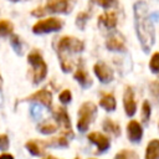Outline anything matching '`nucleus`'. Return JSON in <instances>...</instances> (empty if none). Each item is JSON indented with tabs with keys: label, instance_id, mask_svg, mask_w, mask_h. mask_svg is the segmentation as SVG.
<instances>
[{
	"label": "nucleus",
	"instance_id": "c9c22d12",
	"mask_svg": "<svg viewBox=\"0 0 159 159\" xmlns=\"http://www.w3.org/2000/svg\"><path fill=\"white\" fill-rule=\"evenodd\" d=\"M76 159H78V158H76Z\"/></svg>",
	"mask_w": 159,
	"mask_h": 159
},
{
	"label": "nucleus",
	"instance_id": "2eb2a0df",
	"mask_svg": "<svg viewBox=\"0 0 159 159\" xmlns=\"http://www.w3.org/2000/svg\"><path fill=\"white\" fill-rule=\"evenodd\" d=\"M145 159H159V139H153L147 145Z\"/></svg>",
	"mask_w": 159,
	"mask_h": 159
},
{
	"label": "nucleus",
	"instance_id": "9d476101",
	"mask_svg": "<svg viewBox=\"0 0 159 159\" xmlns=\"http://www.w3.org/2000/svg\"><path fill=\"white\" fill-rule=\"evenodd\" d=\"M127 133H128V138L130 142H139L142 135H143V129L142 125L137 122V120H130L127 125Z\"/></svg>",
	"mask_w": 159,
	"mask_h": 159
},
{
	"label": "nucleus",
	"instance_id": "f257e3e1",
	"mask_svg": "<svg viewBox=\"0 0 159 159\" xmlns=\"http://www.w3.org/2000/svg\"><path fill=\"white\" fill-rule=\"evenodd\" d=\"M134 12V26L138 40L144 52H149L155 41V31L152 19L148 14V5L145 1L139 0L133 5Z\"/></svg>",
	"mask_w": 159,
	"mask_h": 159
},
{
	"label": "nucleus",
	"instance_id": "c756f323",
	"mask_svg": "<svg viewBox=\"0 0 159 159\" xmlns=\"http://www.w3.org/2000/svg\"><path fill=\"white\" fill-rule=\"evenodd\" d=\"M9 145V139L5 134H1L0 135V149H6Z\"/></svg>",
	"mask_w": 159,
	"mask_h": 159
},
{
	"label": "nucleus",
	"instance_id": "72a5a7b5",
	"mask_svg": "<svg viewBox=\"0 0 159 159\" xmlns=\"http://www.w3.org/2000/svg\"><path fill=\"white\" fill-rule=\"evenodd\" d=\"M11 1H19V0H11Z\"/></svg>",
	"mask_w": 159,
	"mask_h": 159
},
{
	"label": "nucleus",
	"instance_id": "a878e982",
	"mask_svg": "<svg viewBox=\"0 0 159 159\" xmlns=\"http://www.w3.org/2000/svg\"><path fill=\"white\" fill-rule=\"evenodd\" d=\"M150 92L154 98L159 99V80H155L150 83Z\"/></svg>",
	"mask_w": 159,
	"mask_h": 159
},
{
	"label": "nucleus",
	"instance_id": "dca6fc26",
	"mask_svg": "<svg viewBox=\"0 0 159 159\" xmlns=\"http://www.w3.org/2000/svg\"><path fill=\"white\" fill-rule=\"evenodd\" d=\"M75 78L78 81V83H80L83 88H87V87H89V86L92 84L91 77L88 76V73H87L82 67H80V68L75 72Z\"/></svg>",
	"mask_w": 159,
	"mask_h": 159
},
{
	"label": "nucleus",
	"instance_id": "f3484780",
	"mask_svg": "<svg viewBox=\"0 0 159 159\" xmlns=\"http://www.w3.org/2000/svg\"><path fill=\"white\" fill-rule=\"evenodd\" d=\"M99 106L102 108H104L106 111H114L116 109V99L112 94H104L99 101Z\"/></svg>",
	"mask_w": 159,
	"mask_h": 159
},
{
	"label": "nucleus",
	"instance_id": "412c9836",
	"mask_svg": "<svg viewBox=\"0 0 159 159\" xmlns=\"http://www.w3.org/2000/svg\"><path fill=\"white\" fill-rule=\"evenodd\" d=\"M26 148H27L29 152H30L31 154H34V155H41V154H42V150H41L40 145H39V143L35 142V140L27 142V143H26Z\"/></svg>",
	"mask_w": 159,
	"mask_h": 159
},
{
	"label": "nucleus",
	"instance_id": "0eeeda50",
	"mask_svg": "<svg viewBox=\"0 0 159 159\" xmlns=\"http://www.w3.org/2000/svg\"><path fill=\"white\" fill-rule=\"evenodd\" d=\"M93 70H94V73L99 78L101 82L108 83V82H111L113 80V72H112V70L104 62H97L94 65Z\"/></svg>",
	"mask_w": 159,
	"mask_h": 159
},
{
	"label": "nucleus",
	"instance_id": "a211bd4d",
	"mask_svg": "<svg viewBox=\"0 0 159 159\" xmlns=\"http://www.w3.org/2000/svg\"><path fill=\"white\" fill-rule=\"evenodd\" d=\"M103 129L107 130V132H109V133H112L113 135H119L120 134L119 125L116 122H113L112 119H106L103 122Z\"/></svg>",
	"mask_w": 159,
	"mask_h": 159
},
{
	"label": "nucleus",
	"instance_id": "1a4fd4ad",
	"mask_svg": "<svg viewBox=\"0 0 159 159\" xmlns=\"http://www.w3.org/2000/svg\"><path fill=\"white\" fill-rule=\"evenodd\" d=\"M56 119L60 123V127L62 129V132L67 135H72V130H71V122L68 118L67 112L65 111V108H58L56 112Z\"/></svg>",
	"mask_w": 159,
	"mask_h": 159
},
{
	"label": "nucleus",
	"instance_id": "aec40b11",
	"mask_svg": "<svg viewBox=\"0 0 159 159\" xmlns=\"http://www.w3.org/2000/svg\"><path fill=\"white\" fill-rule=\"evenodd\" d=\"M14 26L10 21L7 20H1L0 21V36H7L10 34H12Z\"/></svg>",
	"mask_w": 159,
	"mask_h": 159
},
{
	"label": "nucleus",
	"instance_id": "393cba45",
	"mask_svg": "<svg viewBox=\"0 0 159 159\" xmlns=\"http://www.w3.org/2000/svg\"><path fill=\"white\" fill-rule=\"evenodd\" d=\"M87 19H88V15H87L86 12L78 14V16H77V19H76L77 26H78L80 29H83V27H84V24H86V21H87Z\"/></svg>",
	"mask_w": 159,
	"mask_h": 159
},
{
	"label": "nucleus",
	"instance_id": "f8f14e48",
	"mask_svg": "<svg viewBox=\"0 0 159 159\" xmlns=\"http://www.w3.org/2000/svg\"><path fill=\"white\" fill-rule=\"evenodd\" d=\"M106 46L109 51H122V52L125 51L124 41L118 34H114V35L109 36L106 41Z\"/></svg>",
	"mask_w": 159,
	"mask_h": 159
},
{
	"label": "nucleus",
	"instance_id": "9b49d317",
	"mask_svg": "<svg viewBox=\"0 0 159 159\" xmlns=\"http://www.w3.org/2000/svg\"><path fill=\"white\" fill-rule=\"evenodd\" d=\"M88 139H89V142H92L93 144L97 145L99 152H104V150H107L109 148V139L106 135H103V134H101L98 132L91 133L88 135Z\"/></svg>",
	"mask_w": 159,
	"mask_h": 159
},
{
	"label": "nucleus",
	"instance_id": "423d86ee",
	"mask_svg": "<svg viewBox=\"0 0 159 159\" xmlns=\"http://www.w3.org/2000/svg\"><path fill=\"white\" fill-rule=\"evenodd\" d=\"M63 26V21L57 17H47L43 20L37 21L32 26V31L35 34H47V32H55L61 30Z\"/></svg>",
	"mask_w": 159,
	"mask_h": 159
},
{
	"label": "nucleus",
	"instance_id": "4468645a",
	"mask_svg": "<svg viewBox=\"0 0 159 159\" xmlns=\"http://www.w3.org/2000/svg\"><path fill=\"white\" fill-rule=\"evenodd\" d=\"M29 99L39 101V102H41L43 106L48 107V106H51L52 96H51V93H50L47 89H40V91H37L36 93H34L32 96H30V97H29Z\"/></svg>",
	"mask_w": 159,
	"mask_h": 159
},
{
	"label": "nucleus",
	"instance_id": "6ab92c4d",
	"mask_svg": "<svg viewBox=\"0 0 159 159\" xmlns=\"http://www.w3.org/2000/svg\"><path fill=\"white\" fill-rule=\"evenodd\" d=\"M114 159H139V155L133 150L123 149V150H120L116 154Z\"/></svg>",
	"mask_w": 159,
	"mask_h": 159
},
{
	"label": "nucleus",
	"instance_id": "4be33fe9",
	"mask_svg": "<svg viewBox=\"0 0 159 159\" xmlns=\"http://www.w3.org/2000/svg\"><path fill=\"white\" fill-rule=\"evenodd\" d=\"M149 67L152 70V72L154 73H159V52L153 53L150 62H149Z\"/></svg>",
	"mask_w": 159,
	"mask_h": 159
},
{
	"label": "nucleus",
	"instance_id": "bb28decb",
	"mask_svg": "<svg viewBox=\"0 0 159 159\" xmlns=\"http://www.w3.org/2000/svg\"><path fill=\"white\" fill-rule=\"evenodd\" d=\"M11 43H12V47L16 50V52H17V53H21V48H22V45H21V41H20L19 36L14 35V36L11 37Z\"/></svg>",
	"mask_w": 159,
	"mask_h": 159
},
{
	"label": "nucleus",
	"instance_id": "2f4dec72",
	"mask_svg": "<svg viewBox=\"0 0 159 159\" xmlns=\"http://www.w3.org/2000/svg\"><path fill=\"white\" fill-rule=\"evenodd\" d=\"M0 159H14V158L10 154H2V155H0Z\"/></svg>",
	"mask_w": 159,
	"mask_h": 159
},
{
	"label": "nucleus",
	"instance_id": "473e14b6",
	"mask_svg": "<svg viewBox=\"0 0 159 159\" xmlns=\"http://www.w3.org/2000/svg\"><path fill=\"white\" fill-rule=\"evenodd\" d=\"M45 159H57V158H53V157H47V158H45Z\"/></svg>",
	"mask_w": 159,
	"mask_h": 159
},
{
	"label": "nucleus",
	"instance_id": "b1692460",
	"mask_svg": "<svg viewBox=\"0 0 159 159\" xmlns=\"http://www.w3.org/2000/svg\"><path fill=\"white\" fill-rule=\"evenodd\" d=\"M39 130L41 133H45V134H50V133H53L56 130V127L53 124H50V123H45V124H41L39 127Z\"/></svg>",
	"mask_w": 159,
	"mask_h": 159
},
{
	"label": "nucleus",
	"instance_id": "ddd939ff",
	"mask_svg": "<svg viewBox=\"0 0 159 159\" xmlns=\"http://www.w3.org/2000/svg\"><path fill=\"white\" fill-rule=\"evenodd\" d=\"M117 15L116 12H104L98 17V22L102 24L107 29H113L117 25Z\"/></svg>",
	"mask_w": 159,
	"mask_h": 159
},
{
	"label": "nucleus",
	"instance_id": "cd10ccee",
	"mask_svg": "<svg viewBox=\"0 0 159 159\" xmlns=\"http://www.w3.org/2000/svg\"><path fill=\"white\" fill-rule=\"evenodd\" d=\"M71 98H72V94H71V92L68 89H65V91H62L60 93V101L62 103H68L71 101Z\"/></svg>",
	"mask_w": 159,
	"mask_h": 159
},
{
	"label": "nucleus",
	"instance_id": "7ed1b4c3",
	"mask_svg": "<svg viewBox=\"0 0 159 159\" xmlns=\"http://www.w3.org/2000/svg\"><path fill=\"white\" fill-rule=\"evenodd\" d=\"M73 7V0H48L43 7H37L32 10L34 16H42L47 12L50 14H68Z\"/></svg>",
	"mask_w": 159,
	"mask_h": 159
},
{
	"label": "nucleus",
	"instance_id": "c85d7f7f",
	"mask_svg": "<svg viewBox=\"0 0 159 159\" xmlns=\"http://www.w3.org/2000/svg\"><path fill=\"white\" fill-rule=\"evenodd\" d=\"M92 1L96 2V4H98L99 6H102V7H104V9L112 6V4L114 2V0H92Z\"/></svg>",
	"mask_w": 159,
	"mask_h": 159
},
{
	"label": "nucleus",
	"instance_id": "7c9ffc66",
	"mask_svg": "<svg viewBox=\"0 0 159 159\" xmlns=\"http://www.w3.org/2000/svg\"><path fill=\"white\" fill-rule=\"evenodd\" d=\"M32 113H34L35 117H40V116H41V108L37 107V106H35V107L32 108Z\"/></svg>",
	"mask_w": 159,
	"mask_h": 159
},
{
	"label": "nucleus",
	"instance_id": "e433bc0d",
	"mask_svg": "<svg viewBox=\"0 0 159 159\" xmlns=\"http://www.w3.org/2000/svg\"><path fill=\"white\" fill-rule=\"evenodd\" d=\"M158 127H159V124H158Z\"/></svg>",
	"mask_w": 159,
	"mask_h": 159
},
{
	"label": "nucleus",
	"instance_id": "6e6552de",
	"mask_svg": "<svg viewBox=\"0 0 159 159\" xmlns=\"http://www.w3.org/2000/svg\"><path fill=\"white\" fill-rule=\"evenodd\" d=\"M123 104H124V109H125L127 116H129V117L134 116V113L137 111V104H135L134 94H133V91H132L130 87H127L125 91H124V94H123Z\"/></svg>",
	"mask_w": 159,
	"mask_h": 159
},
{
	"label": "nucleus",
	"instance_id": "5701e85b",
	"mask_svg": "<svg viewBox=\"0 0 159 159\" xmlns=\"http://www.w3.org/2000/svg\"><path fill=\"white\" fill-rule=\"evenodd\" d=\"M150 118V104L149 102H143V106H142V120L144 123H148Z\"/></svg>",
	"mask_w": 159,
	"mask_h": 159
},
{
	"label": "nucleus",
	"instance_id": "f03ea898",
	"mask_svg": "<svg viewBox=\"0 0 159 159\" xmlns=\"http://www.w3.org/2000/svg\"><path fill=\"white\" fill-rule=\"evenodd\" d=\"M83 42L76 37L72 36H65L62 37L57 43V52L61 60V67L65 72H68L72 70V61L71 56L73 53H78L83 50Z\"/></svg>",
	"mask_w": 159,
	"mask_h": 159
},
{
	"label": "nucleus",
	"instance_id": "20e7f679",
	"mask_svg": "<svg viewBox=\"0 0 159 159\" xmlns=\"http://www.w3.org/2000/svg\"><path fill=\"white\" fill-rule=\"evenodd\" d=\"M27 60L30 62V65L32 66V72H34V82L39 83L41 82L46 73H47V66L42 58V56L40 55V52L37 51H32L29 56H27Z\"/></svg>",
	"mask_w": 159,
	"mask_h": 159
},
{
	"label": "nucleus",
	"instance_id": "f704fd0d",
	"mask_svg": "<svg viewBox=\"0 0 159 159\" xmlns=\"http://www.w3.org/2000/svg\"><path fill=\"white\" fill-rule=\"evenodd\" d=\"M0 84H1V78H0Z\"/></svg>",
	"mask_w": 159,
	"mask_h": 159
},
{
	"label": "nucleus",
	"instance_id": "39448f33",
	"mask_svg": "<svg viewBox=\"0 0 159 159\" xmlns=\"http://www.w3.org/2000/svg\"><path fill=\"white\" fill-rule=\"evenodd\" d=\"M96 114V106L92 102H86L81 106L78 111V120L77 128L80 132H86Z\"/></svg>",
	"mask_w": 159,
	"mask_h": 159
}]
</instances>
